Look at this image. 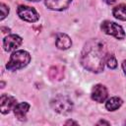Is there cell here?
I'll list each match as a JSON object with an SVG mask.
<instances>
[{
    "label": "cell",
    "mask_w": 126,
    "mask_h": 126,
    "mask_svg": "<svg viewBox=\"0 0 126 126\" xmlns=\"http://www.w3.org/2000/svg\"><path fill=\"white\" fill-rule=\"evenodd\" d=\"M106 54L105 43L97 38H93L84 45L81 52L80 62L88 71L100 73L104 68Z\"/></svg>",
    "instance_id": "obj_1"
},
{
    "label": "cell",
    "mask_w": 126,
    "mask_h": 126,
    "mask_svg": "<svg viewBox=\"0 0 126 126\" xmlns=\"http://www.w3.org/2000/svg\"><path fill=\"white\" fill-rule=\"evenodd\" d=\"M31 62V55L26 50H16L10 56L6 68L9 71H17L26 67Z\"/></svg>",
    "instance_id": "obj_2"
},
{
    "label": "cell",
    "mask_w": 126,
    "mask_h": 126,
    "mask_svg": "<svg viewBox=\"0 0 126 126\" xmlns=\"http://www.w3.org/2000/svg\"><path fill=\"white\" fill-rule=\"evenodd\" d=\"M51 108L59 114H68L73 110L72 100L63 94H58L50 100Z\"/></svg>",
    "instance_id": "obj_3"
},
{
    "label": "cell",
    "mask_w": 126,
    "mask_h": 126,
    "mask_svg": "<svg viewBox=\"0 0 126 126\" xmlns=\"http://www.w3.org/2000/svg\"><path fill=\"white\" fill-rule=\"evenodd\" d=\"M100 29L104 33L112 35L117 39H123L126 35L123 28L120 25L111 21H103L100 25Z\"/></svg>",
    "instance_id": "obj_4"
},
{
    "label": "cell",
    "mask_w": 126,
    "mask_h": 126,
    "mask_svg": "<svg viewBox=\"0 0 126 126\" xmlns=\"http://www.w3.org/2000/svg\"><path fill=\"white\" fill-rule=\"evenodd\" d=\"M17 14L20 17V19L29 23H35L39 19V15L36 12V10L32 7L26 5H20L17 9Z\"/></svg>",
    "instance_id": "obj_5"
},
{
    "label": "cell",
    "mask_w": 126,
    "mask_h": 126,
    "mask_svg": "<svg viewBox=\"0 0 126 126\" xmlns=\"http://www.w3.org/2000/svg\"><path fill=\"white\" fill-rule=\"evenodd\" d=\"M23 42V39L18 34H9L4 37L3 39V47L4 50L7 52L13 51L17 49Z\"/></svg>",
    "instance_id": "obj_6"
},
{
    "label": "cell",
    "mask_w": 126,
    "mask_h": 126,
    "mask_svg": "<svg viewBox=\"0 0 126 126\" xmlns=\"http://www.w3.org/2000/svg\"><path fill=\"white\" fill-rule=\"evenodd\" d=\"M108 95V92L105 86L101 85V84H97L95 86H94L93 90H92V99L96 101V102H104L107 98Z\"/></svg>",
    "instance_id": "obj_7"
},
{
    "label": "cell",
    "mask_w": 126,
    "mask_h": 126,
    "mask_svg": "<svg viewBox=\"0 0 126 126\" xmlns=\"http://www.w3.org/2000/svg\"><path fill=\"white\" fill-rule=\"evenodd\" d=\"M17 104L16 97L9 94H2L0 97V110L2 114H7L10 112L12 108H14Z\"/></svg>",
    "instance_id": "obj_8"
},
{
    "label": "cell",
    "mask_w": 126,
    "mask_h": 126,
    "mask_svg": "<svg viewBox=\"0 0 126 126\" xmlns=\"http://www.w3.org/2000/svg\"><path fill=\"white\" fill-rule=\"evenodd\" d=\"M72 0H45V6L53 11H63L69 7Z\"/></svg>",
    "instance_id": "obj_9"
},
{
    "label": "cell",
    "mask_w": 126,
    "mask_h": 126,
    "mask_svg": "<svg viewBox=\"0 0 126 126\" xmlns=\"http://www.w3.org/2000/svg\"><path fill=\"white\" fill-rule=\"evenodd\" d=\"M55 44H56L57 48H59L61 50H66L72 46V39L68 34L60 32L56 36Z\"/></svg>",
    "instance_id": "obj_10"
},
{
    "label": "cell",
    "mask_w": 126,
    "mask_h": 126,
    "mask_svg": "<svg viewBox=\"0 0 126 126\" xmlns=\"http://www.w3.org/2000/svg\"><path fill=\"white\" fill-rule=\"evenodd\" d=\"M30 104L28 102H20V103H17L16 106L13 108L14 110V114L15 116L21 120V121H24L26 120V115L30 109Z\"/></svg>",
    "instance_id": "obj_11"
},
{
    "label": "cell",
    "mask_w": 126,
    "mask_h": 126,
    "mask_svg": "<svg viewBox=\"0 0 126 126\" xmlns=\"http://www.w3.org/2000/svg\"><path fill=\"white\" fill-rule=\"evenodd\" d=\"M48 77L52 81H61L64 78V68L58 65L50 67L48 70Z\"/></svg>",
    "instance_id": "obj_12"
},
{
    "label": "cell",
    "mask_w": 126,
    "mask_h": 126,
    "mask_svg": "<svg viewBox=\"0 0 126 126\" xmlns=\"http://www.w3.org/2000/svg\"><path fill=\"white\" fill-rule=\"evenodd\" d=\"M123 103V100L118 96H112L108 98L105 102V108L109 111H115L117 110Z\"/></svg>",
    "instance_id": "obj_13"
},
{
    "label": "cell",
    "mask_w": 126,
    "mask_h": 126,
    "mask_svg": "<svg viewBox=\"0 0 126 126\" xmlns=\"http://www.w3.org/2000/svg\"><path fill=\"white\" fill-rule=\"evenodd\" d=\"M112 14L116 19L126 21V4H119L115 6L112 10Z\"/></svg>",
    "instance_id": "obj_14"
},
{
    "label": "cell",
    "mask_w": 126,
    "mask_h": 126,
    "mask_svg": "<svg viewBox=\"0 0 126 126\" xmlns=\"http://www.w3.org/2000/svg\"><path fill=\"white\" fill-rule=\"evenodd\" d=\"M105 64L108 68L110 69H115L117 67V61H116V58L113 54H110V53H107L106 54V57H105Z\"/></svg>",
    "instance_id": "obj_15"
},
{
    "label": "cell",
    "mask_w": 126,
    "mask_h": 126,
    "mask_svg": "<svg viewBox=\"0 0 126 126\" xmlns=\"http://www.w3.org/2000/svg\"><path fill=\"white\" fill-rule=\"evenodd\" d=\"M0 9H1V17H0V20L3 21L8 16L10 10H9V7L6 4H4V3H1L0 4Z\"/></svg>",
    "instance_id": "obj_16"
},
{
    "label": "cell",
    "mask_w": 126,
    "mask_h": 126,
    "mask_svg": "<svg viewBox=\"0 0 126 126\" xmlns=\"http://www.w3.org/2000/svg\"><path fill=\"white\" fill-rule=\"evenodd\" d=\"M96 125H110V123L107 122V121H105V120H99L96 123Z\"/></svg>",
    "instance_id": "obj_17"
},
{
    "label": "cell",
    "mask_w": 126,
    "mask_h": 126,
    "mask_svg": "<svg viewBox=\"0 0 126 126\" xmlns=\"http://www.w3.org/2000/svg\"><path fill=\"white\" fill-rule=\"evenodd\" d=\"M78 125V123L77 122H75V121H73V120H68V121H66L65 122V125Z\"/></svg>",
    "instance_id": "obj_18"
},
{
    "label": "cell",
    "mask_w": 126,
    "mask_h": 126,
    "mask_svg": "<svg viewBox=\"0 0 126 126\" xmlns=\"http://www.w3.org/2000/svg\"><path fill=\"white\" fill-rule=\"evenodd\" d=\"M122 69H123V71H124V73L126 75V60H124L122 62Z\"/></svg>",
    "instance_id": "obj_19"
},
{
    "label": "cell",
    "mask_w": 126,
    "mask_h": 126,
    "mask_svg": "<svg viewBox=\"0 0 126 126\" xmlns=\"http://www.w3.org/2000/svg\"><path fill=\"white\" fill-rule=\"evenodd\" d=\"M115 1H116V0H104V2H105L106 4H109V5L115 3Z\"/></svg>",
    "instance_id": "obj_20"
},
{
    "label": "cell",
    "mask_w": 126,
    "mask_h": 126,
    "mask_svg": "<svg viewBox=\"0 0 126 126\" xmlns=\"http://www.w3.org/2000/svg\"><path fill=\"white\" fill-rule=\"evenodd\" d=\"M29 1H32V2H36V1H39V0H29Z\"/></svg>",
    "instance_id": "obj_21"
}]
</instances>
